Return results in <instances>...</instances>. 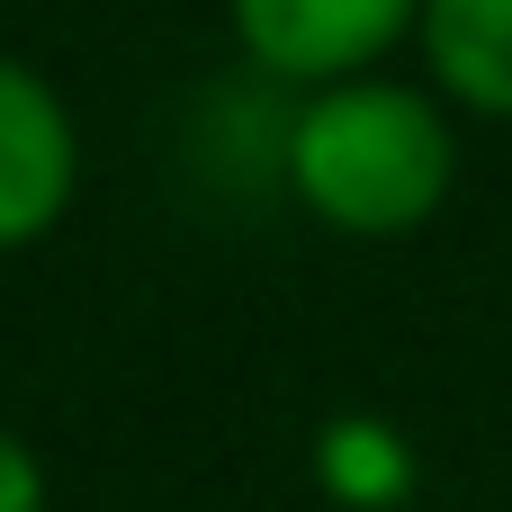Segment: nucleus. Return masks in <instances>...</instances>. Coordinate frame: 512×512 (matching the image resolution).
<instances>
[{
	"mask_svg": "<svg viewBox=\"0 0 512 512\" xmlns=\"http://www.w3.org/2000/svg\"><path fill=\"white\" fill-rule=\"evenodd\" d=\"M450 171H459V144L414 81L360 72V81L306 90V108L288 117V189L333 234L387 243L432 225L450 198Z\"/></svg>",
	"mask_w": 512,
	"mask_h": 512,
	"instance_id": "1",
	"label": "nucleus"
},
{
	"mask_svg": "<svg viewBox=\"0 0 512 512\" xmlns=\"http://www.w3.org/2000/svg\"><path fill=\"white\" fill-rule=\"evenodd\" d=\"M234 36L261 72L333 90L378 72V54H396L405 36H423V0H225Z\"/></svg>",
	"mask_w": 512,
	"mask_h": 512,
	"instance_id": "2",
	"label": "nucleus"
},
{
	"mask_svg": "<svg viewBox=\"0 0 512 512\" xmlns=\"http://www.w3.org/2000/svg\"><path fill=\"white\" fill-rule=\"evenodd\" d=\"M72 189H81V135L63 90L36 63L0 54V252L45 243L72 216Z\"/></svg>",
	"mask_w": 512,
	"mask_h": 512,
	"instance_id": "3",
	"label": "nucleus"
},
{
	"mask_svg": "<svg viewBox=\"0 0 512 512\" xmlns=\"http://www.w3.org/2000/svg\"><path fill=\"white\" fill-rule=\"evenodd\" d=\"M423 54L459 108L512 117V0H423Z\"/></svg>",
	"mask_w": 512,
	"mask_h": 512,
	"instance_id": "4",
	"label": "nucleus"
},
{
	"mask_svg": "<svg viewBox=\"0 0 512 512\" xmlns=\"http://www.w3.org/2000/svg\"><path fill=\"white\" fill-rule=\"evenodd\" d=\"M0 512H45V468L18 432H0Z\"/></svg>",
	"mask_w": 512,
	"mask_h": 512,
	"instance_id": "5",
	"label": "nucleus"
}]
</instances>
